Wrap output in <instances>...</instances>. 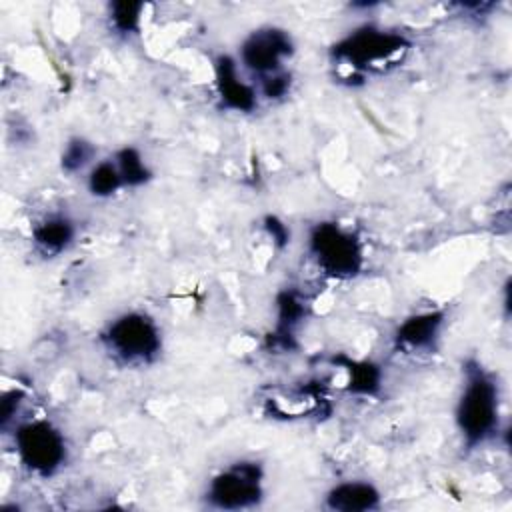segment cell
<instances>
[{"mask_svg": "<svg viewBox=\"0 0 512 512\" xmlns=\"http://www.w3.org/2000/svg\"><path fill=\"white\" fill-rule=\"evenodd\" d=\"M498 382L474 358L464 362V386L456 406V424L468 450L498 430Z\"/></svg>", "mask_w": 512, "mask_h": 512, "instance_id": "1", "label": "cell"}, {"mask_svg": "<svg viewBox=\"0 0 512 512\" xmlns=\"http://www.w3.org/2000/svg\"><path fill=\"white\" fill-rule=\"evenodd\" d=\"M106 350L124 364H150L162 348L156 322L142 312L118 316L102 334Z\"/></svg>", "mask_w": 512, "mask_h": 512, "instance_id": "2", "label": "cell"}, {"mask_svg": "<svg viewBox=\"0 0 512 512\" xmlns=\"http://www.w3.org/2000/svg\"><path fill=\"white\" fill-rule=\"evenodd\" d=\"M308 250L318 268L332 278H354L364 264L358 236L336 222H318L310 232Z\"/></svg>", "mask_w": 512, "mask_h": 512, "instance_id": "3", "label": "cell"}, {"mask_svg": "<svg viewBox=\"0 0 512 512\" xmlns=\"http://www.w3.org/2000/svg\"><path fill=\"white\" fill-rule=\"evenodd\" d=\"M14 442L20 462L38 476H52L66 460L64 436L48 420L20 424Z\"/></svg>", "mask_w": 512, "mask_h": 512, "instance_id": "4", "label": "cell"}, {"mask_svg": "<svg viewBox=\"0 0 512 512\" xmlns=\"http://www.w3.org/2000/svg\"><path fill=\"white\" fill-rule=\"evenodd\" d=\"M406 48L408 42L404 36L376 26H364L340 40L332 48V56L350 68L360 70L376 66V62H388Z\"/></svg>", "mask_w": 512, "mask_h": 512, "instance_id": "5", "label": "cell"}, {"mask_svg": "<svg viewBox=\"0 0 512 512\" xmlns=\"http://www.w3.org/2000/svg\"><path fill=\"white\" fill-rule=\"evenodd\" d=\"M262 494L260 464L236 462L210 480L206 500L222 510H242L256 506Z\"/></svg>", "mask_w": 512, "mask_h": 512, "instance_id": "6", "label": "cell"}, {"mask_svg": "<svg viewBox=\"0 0 512 512\" xmlns=\"http://www.w3.org/2000/svg\"><path fill=\"white\" fill-rule=\"evenodd\" d=\"M294 52L292 38L280 28L254 30L242 44L240 58L246 68L260 76L280 72L282 60Z\"/></svg>", "mask_w": 512, "mask_h": 512, "instance_id": "7", "label": "cell"}, {"mask_svg": "<svg viewBox=\"0 0 512 512\" xmlns=\"http://www.w3.org/2000/svg\"><path fill=\"white\" fill-rule=\"evenodd\" d=\"M214 72H216V86L218 94L224 102L226 108L238 110V112H250L256 106V92L252 86L242 82L238 78L236 62L222 54L214 62Z\"/></svg>", "mask_w": 512, "mask_h": 512, "instance_id": "8", "label": "cell"}, {"mask_svg": "<svg viewBox=\"0 0 512 512\" xmlns=\"http://www.w3.org/2000/svg\"><path fill=\"white\" fill-rule=\"evenodd\" d=\"M444 324V312H424L404 320L394 336V342L404 352H418L434 348L440 328Z\"/></svg>", "mask_w": 512, "mask_h": 512, "instance_id": "9", "label": "cell"}, {"mask_svg": "<svg viewBox=\"0 0 512 512\" xmlns=\"http://www.w3.org/2000/svg\"><path fill=\"white\" fill-rule=\"evenodd\" d=\"M326 506L336 512H364L380 506V492L370 482H342L326 494Z\"/></svg>", "mask_w": 512, "mask_h": 512, "instance_id": "10", "label": "cell"}, {"mask_svg": "<svg viewBox=\"0 0 512 512\" xmlns=\"http://www.w3.org/2000/svg\"><path fill=\"white\" fill-rule=\"evenodd\" d=\"M278 304V320L270 342L274 348L290 350L294 348V330L304 318V302L294 290H284L276 298Z\"/></svg>", "mask_w": 512, "mask_h": 512, "instance_id": "11", "label": "cell"}, {"mask_svg": "<svg viewBox=\"0 0 512 512\" xmlns=\"http://www.w3.org/2000/svg\"><path fill=\"white\" fill-rule=\"evenodd\" d=\"M74 238V226L66 216H50L32 230L34 246L44 256H58Z\"/></svg>", "mask_w": 512, "mask_h": 512, "instance_id": "12", "label": "cell"}, {"mask_svg": "<svg viewBox=\"0 0 512 512\" xmlns=\"http://www.w3.org/2000/svg\"><path fill=\"white\" fill-rule=\"evenodd\" d=\"M116 168L120 172L122 184L126 186H140L144 182L150 180V170L146 166V162L142 160L140 152L132 146H126L122 150H118L116 154Z\"/></svg>", "mask_w": 512, "mask_h": 512, "instance_id": "13", "label": "cell"}, {"mask_svg": "<svg viewBox=\"0 0 512 512\" xmlns=\"http://www.w3.org/2000/svg\"><path fill=\"white\" fill-rule=\"evenodd\" d=\"M346 368L350 372V386H348L350 392L372 396L380 390L382 374H380L378 366H374L372 362L346 360Z\"/></svg>", "mask_w": 512, "mask_h": 512, "instance_id": "14", "label": "cell"}, {"mask_svg": "<svg viewBox=\"0 0 512 512\" xmlns=\"http://www.w3.org/2000/svg\"><path fill=\"white\" fill-rule=\"evenodd\" d=\"M120 186H122V178L114 160L98 162L88 176V188L98 198L112 196Z\"/></svg>", "mask_w": 512, "mask_h": 512, "instance_id": "15", "label": "cell"}, {"mask_svg": "<svg viewBox=\"0 0 512 512\" xmlns=\"http://www.w3.org/2000/svg\"><path fill=\"white\" fill-rule=\"evenodd\" d=\"M142 2H112L110 4V24L118 34H132L140 26Z\"/></svg>", "mask_w": 512, "mask_h": 512, "instance_id": "16", "label": "cell"}, {"mask_svg": "<svg viewBox=\"0 0 512 512\" xmlns=\"http://www.w3.org/2000/svg\"><path fill=\"white\" fill-rule=\"evenodd\" d=\"M94 156V146L84 140V138H72L68 140L64 152H62V158H60V164H62V170L64 172H78L82 170Z\"/></svg>", "mask_w": 512, "mask_h": 512, "instance_id": "17", "label": "cell"}, {"mask_svg": "<svg viewBox=\"0 0 512 512\" xmlns=\"http://www.w3.org/2000/svg\"><path fill=\"white\" fill-rule=\"evenodd\" d=\"M290 88V76L284 72L262 76V92L266 98H280Z\"/></svg>", "mask_w": 512, "mask_h": 512, "instance_id": "18", "label": "cell"}, {"mask_svg": "<svg viewBox=\"0 0 512 512\" xmlns=\"http://www.w3.org/2000/svg\"><path fill=\"white\" fill-rule=\"evenodd\" d=\"M22 398H24V394H22L20 390H10V392L4 394V398H2V410H0L2 428H6L8 422H10V418L16 414V410H18Z\"/></svg>", "mask_w": 512, "mask_h": 512, "instance_id": "19", "label": "cell"}, {"mask_svg": "<svg viewBox=\"0 0 512 512\" xmlns=\"http://www.w3.org/2000/svg\"><path fill=\"white\" fill-rule=\"evenodd\" d=\"M264 228L266 232L272 236V240L278 246H286L290 242V230L286 228V224L282 220H278L276 216H266L264 218Z\"/></svg>", "mask_w": 512, "mask_h": 512, "instance_id": "20", "label": "cell"}]
</instances>
